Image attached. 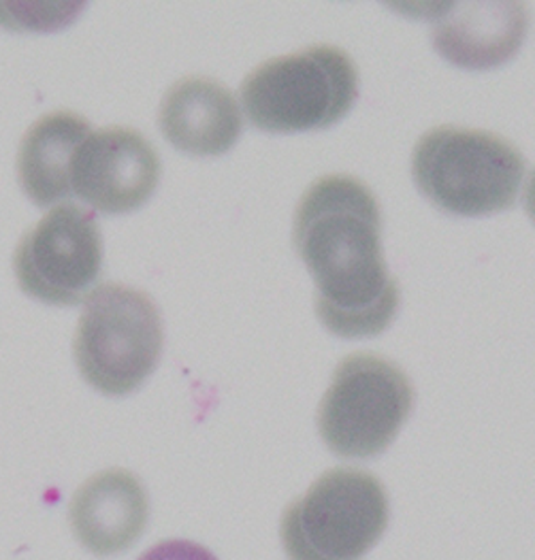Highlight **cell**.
Masks as SVG:
<instances>
[{
    "mask_svg": "<svg viewBox=\"0 0 535 560\" xmlns=\"http://www.w3.org/2000/svg\"><path fill=\"white\" fill-rule=\"evenodd\" d=\"M139 560H218L206 546L186 541V539H168L150 548Z\"/></svg>",
    "mask_w": 535,
    "mask_h": 560,
    "instance_id": "14",
    "label": "cell"
},
{
    "mask_svg": "<svg viewBox=\"0 0 535 560\" xmlns=\"http://www.w3.org/2000/svg\"><path fill=\"white\" fill-rule=\"evenodd\" d=\"M525 211L535 222V171L530 175V182L525 188Z\"/></svg>",
    "mask_w": 535,
    "mask_h": 560,
    "instance_id": "15",
    "label": "cell"
},
{
    "mask_svg": "<svg viewBox=\"0 0 535 560\" xmlns=\"http://www.w3.org/2000/svg\"><path fill=\"white\" fill-rule=\"evenodd\" d=\"M391 518L382 481L337 467L284 510L280 537L289 560H363Z\"/></svg>",
    "mask_w": 535,
    "mask_h": 560,
    "instance_id": "5",
    "label": "cell"
},
{
    "mask_svg": "<svg viewBox=\"0 0 535 560\" xmlns=\"http://www.w3.org/2000/svg\"><path fill=\"white\" fill-rule=\"evenodd\" d=\"M163 343L156 303L143 290L103 283L83 305L73 354L85 384L105 397H126L154 373Z\"/></svg>",
    "mask_w": 535,
    "mask_h": 560,
    "instance_id": "4",
    "label": "cell"
},
{
    "mask_svg": "<svg viewBox=\"0 0 535 560\" xmlns=\"http://www.w3.org/2000/svg\"><path fill=\"white\" fill-rule=\"evenodd\" d=\"M24 294L58 307L80 305L103 271V237L94 213L62 202L24 233L13 254Z\"/></svg>",
    "mask_w": 535,
    "mask_h": 560,
    "instance_id": "7",
    "label": "cell"
},
{
    "mask_svg": "<svg viewBox=\"0 0 535 560\" xmlns=\"http://www.w3.org/2000/svg\"><path fill=\"white\" fill-rule=\"evenodd\" d=\"M359 96V73L350 56L314 45L256 67L242 83L252 126L267 132L323 130L346 118Z\"/></svg>",
    "mask_w": 535,
    "mask_h": 560,
    "instance_id": "3",
    "label": "cell"
},
{
    "mask_svg": "<svg viewBox=\"0 0 535 560\" xmlns=\"http://www.w3.org/2000/svg\"><path fill=\"white\" fill-rule=\"evenodd\" d=\"M380 231L377 200L350 175L321 177L296 205L292 243L316 283V316L337 337H375L399 310Z\"/></svg>",
    "mask_w": 535,
    "mask_h": 560,
    "instance_id": "1",
    "label": "cell"
},
{
    "mask_svg": "<svg viewBox=\"0 0 535 560\" xmlns=\"http://www.w3.org/2000/svg\"><path fill=\"white\" fill-rule=\"evenodd\" d=\"M414 409L410 377L375 354H352L337 364L318 407V433L339 458L382 454Z\"/></svg>",
    "mask_w": 535,
    "mask_h": 560,
    "instance_id": "6",
    "label": "cell"
},
{
    "mask_svg": "<svg viewBox=\"0 0 535 560\" xmlns=\"http://www.w3.org/2000/svg\"><path fill=\"white\" fill-rule=\"evenodd\" d=\"M150 518L141 480L126 469H107L80 486L69 505L75 539L96 557L123 555L137 544Z\"/></svg>",
    "mask_w": 535,
    "mask_h": 560,
    "instance_id": "9",
    "label": "cell"
},
{
    "mask_svg": "<svg viewBox=\"0 0 535 560\" xmlns=\"http://www.w3.org/2000/svg\"><path fill=\"white\" fill-rule=\"evenodd\" d=\"M82 2H60V4H35V2H0V24L9 26L13 20H18L11 28H37L42 31L39 22L47 28H60L65 24H71V20L82 11Z\"/></svg>",
    "mask_w": 535,
    "mask_h": 560,
    "instance_id": "13",
    "label": "cell"
},
{
    "mask_svg": "<svg viewBox=\"0 0 535 560\" xmlns=\"http://www.w3.org/2000/svg\"><path fill=\"white\" fill-rule=\"evenodd\" d=\"M412 177L422 197L438 209L478 218L514 205L525 177V159L493 132L440 126L418 139Z\"/></svg>",
    "mask_w": 535,
    "mask_h": 560,
    "instance_id": "2",
    "label": "cell"
},
{
    "mask_svg": "<svg viewBox=\"0 0 535 560\" xmlns=\"http://www.w3.org/2000/svg\"><path fill=\"white\" fill-rule=\"evenodd\" d=\"M88 135L90 121L69 112L47 114L26 130L18 152V177L37 207L49 209L73 197L71 168Z\"/></svg>",
    "mask_w": 535,
    "mask_h": 560,
    "instance_id": "12",
    "label": "cell"
},
{
    "mask_svg": "<svg viewBox=\"0 0 535 560\" xmlns=\"http://www.w3.org/2000/svg\"><path fill=\"white\" fill-rule=\"evenodd\" d=\"M159 124L166 141L190 156H222L242 137L237 98L218 81L186 78L166 90Z\"/></svg>",
    "mask_w": 535,
    "mask_h": 560,
    "instance_id": "11",
    "label": "cell"
},
{
    "mask_svg": "<svg viewBox=\"0 0 535 560\" xmlns=\"http://www.w3.org/2000/svg\"><path fill=\"white\" fill-rule=\"evenodd\" d=\"M161 159L137 130L114 126L90 132L71 168L73 195L101 213H130L159 188Z\"/></svg>",
    "mask_w": 535,
    "mask_h": 560,
    "instance_id": "8",
    "label": "cell"
},
{
    "mask_svg": "<svg viewBox=\"0 0 535 560\" xmlns=\"http://www.w3.org/2000/svg\"><path fill=\"white\" fill-rule=\"evenodd\" d=\"M527 24L521 2H449L435 22L433 45L454 67L489 71L516 56Z\"/></svg>",
    "mask_w": 535,
    "mask_h": 560,
    "instance_id": "10",
    "label": "cell"
}]
</instances>
